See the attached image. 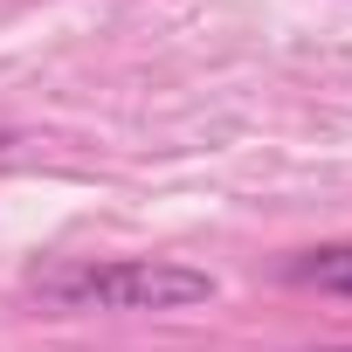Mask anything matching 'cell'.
<instances>
[{
  "label": "cell",
  "mask_w": 352,
  "mask_h": 352,
  "mask_svg": "<svg viewBox=\"0 0 352 352\" xmlns=\"http://www.w3.org/2000/svg\"><path fill=\"white\" fill-rule=\"evenodd\" d=\"M290 283L304 290H324V297H352V242H324V249H304L283 263Z\"/></svg>",
  "instance_id": "7a4b0ae2"
},
{
  "label": "cell",
  "mask_w": 352,
  "mask_h": 352,
  "mask_svg": "<svg viewBox=\"0 0 352 352\" xmlns=\"http://www.w3.org/2000/svg\"><path fill=\"white\" fill-rule=\"evenodd\" d=\"M318 352H352V345H318Z\"/></svg>",
  "instance_id": "277c9868"
},
{
  "label": "cell",
  "mask_w": 352,
  "mask_h": 352,
  "mask_svg": "<svg viewBox=\"0 0 352 352\" xmlns=\"http://www.w3.org/2000/svg\"><path fill=\"white\" fill-rule=\"evenodd\" d=\"M8 145H14V131H0V152H8Z\"/></svg>",
  "instance_id": "3957f363"
},
{
  "label": "cell",
  "mask_w": 352,
  "mask_h": 352,
  "mask_svg": "<svg viewBox=\"0 0 352 352\" xmlns=\"http://www.w3.org/2000/svg\"><path fill=\"white\" fill-rule=\"evenodd\" d=\"M35 290L63 311H187L208 304L221 283L194 263H166V256H124V263H63L35 270Z\"/></svg>",
  "instance_id": "6da1fadb"
}]
</instances>
